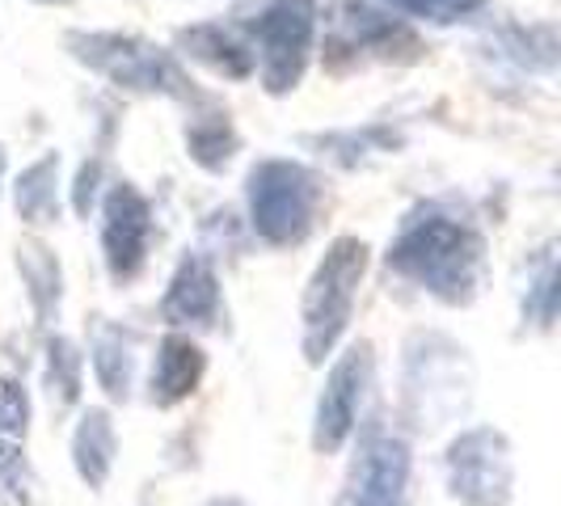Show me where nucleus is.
<instances>
[{"mask_svg":"<svg viewBox=\"0 0 561 506\" xmlns=\"http://www.w3.org/2000/svg\"><path fill=\"white\" fill-rule=\"evenodd\" d=\"M385 266L389 275L419 287L444 309H469L485 287L490 257L478 225L451 216L439 203H426L401 220L385 250Z\"/></svg>","mask_w":561,"mask_h":506,"instance_id":"f257e3e1","label":"nucleus"},{"mask_svg":"<svg viewBox=\"0 0 561 506\" xmlns=\"http://www.w3.org/2000/svg\"><path fill=\"white\" fill-rule=\"evenodd\" d=\"M64 51L123 93L169 97V102H186V106L211 102L207 93H198L191 72L169 47L144 38V34H131V30H68Z\"/></svg>","mask_w":561,"mask_h":506,"instance_id":"f03ea898","label":"nucleus"},{"mask_svg":"<svg viewBox=\"0 0 561 506\" xmlns=\"http://www.w3.org/2000/svg\"><path fill=\"white\" fill-rule=\"evenodd\" d=\"M401 401L397 414L410 430H439L473 401V359L456 337L414 330L401 346Z\"/></svg>","mask_w":561,"mask_h":506,"instance_id":"7ed1b4c3","label":"nucleus"},{"mask_svg":"<svg viewBox=\"0 0 561 506\" xmlns=\"http://www.w3.org/2000/svg\"><path fill=\"white\" fill-rule=\"evenodd\" d=\"M367 266H371V250L359 237H334L317 257L300 296V350L309 367H325V359H334V350L342 346L355 321Z\"/></svg>","mask_w":561,"mask_h":506,"instance_id":"20e7f679","label":"nucleus"},{"mask_svg":"<svg viewBox=\"0 0 561 506\" xmlns=\"http://www.w3.org/2000/svg\"><path fill=\"white\" fill-rule=\"evenodd\" d=\"M245 207H250L253 237L262 245L296 250L317 232L321 207H325L321 173L291 157H262L245 173Z\"/></svg>","mask_w":561,"mask_h":506,"instance_id":"39448f33","label":"nucleus"},{"mask_svg":"<svg viewBox=\"0 0 561 506\" xmlns=\"http://www.w3.org/2000/svg\"><path fill=\"white\" fill-rule=\"evenodd\" d=\"M321 30V0H266L250 26L253 43V77L262 93L291 97L317 51Z\"/></svg>","mask_w":561,"mask_h":506,"instance_id":"423d86ee","label":"nucleus"},{"mask_svg":"<svg viewBox=\"0 0 561 506\" xmlns=\"http://www.w3.org/2000/svg\"><path fill=\"white\" fill-rule=\"evenodd\" d=\"M422 38L380 4L342 0L325 30V68L351 72L367 64H419Z\"/></svg>","mask_w":561,"mask_h":506,"instance_id":"0eeeda50","label":"nucleus"},{"mask_svg":"<svg viewBox=\"0 0 561 506\" xmlns=\"http://www.w3.org/2000/svg\"><path fill=\"white\" fill-rule=\"evenodd\" d=\"M444 485L460 506H511L515 448L499 426H465L444 448Z\"/></svg>","mask_w":561,"mask_h":506,"instance_id":"6e6552de","label":"nucleus"},{"mask_svg":"<svg viewBox=\"0 0 561 506\" xmlns=\"http://www.w3.org/2000/svg\"><path fill=\"white\" fill-rule=\"evenodd\" d=\"M371 389H376V350H371V342H351L330 364L325 384L317 393V410H312V451L317 456H337L359 435V418H364Z\"/></svg>","mask_w":561,"mask_h":506,"instance_id":"1a4fd4ad","label":"nucleus"},{"mask_svg":"<svg viewBox=\"0 0 561 506\" xmlns=\"http://www.w3.org/2000/svg\"><path fill=\"white\" fill-rule=\"evenodd\" d=\"M410 473H414V451L405 435L367 426L346 464L337 506H405Z\"/></svg>","mask_w":561,"mask_h":506,"instance_id":"9d476101","label":"nucleus"},{"mask_svg":"<svg viewBox=\"0 0 561 506\" xmlns=\"http://www.w3.org/2000/svg\"><path fill=\"white\" fill-rule=\"evenodd\" d=\"M102 262L111 283L127 287L144 275L148 253H152V232H157V211L136 182L118 177L102 191Z\"/></svg>","mask_w":561,"mask_h":506,"instance_id":"9b49d317","label":"nucleus"},{"mask_svg":"<svg viewBox=\"0 0 561 506\" xmlns=\"http://www.w3.org/2000/svg\"><path fill=\"white\" fill-rule=\"evenodd\" d=\"M225 312V291H220V275L216 262L203 250H186L178 257L173 275L161 296V321L169 330L186 334V330H216Z\"/></svg>","mask_w":561,"mask_h":506,"instance_id":"f8f14e48","label":"nucleus"},{"mask_svg":"<svg viewBox=\"0 0 561 506\" xmlns=\"http://www.w3.org/2000/svg\"><path fill=\"white\" fill-rule=\"evenodd\" d=\"M207 376V350L198 346L191 334L169 330L157 342L152 355V371H148V405L152 410H178L182 401H191L198 393Z\"/></svg>","mask_w":561,"mask_h":506,"instance_id":"ddd939ff","label":"nucleus"},{"mask_svg":"<svg viewBox=\"0 0 561 506\" xmlns=\"http://www.w3.org/2000/svg\"><path fill=\"white\" fill-rule=\"evenodd\" d=\"M178 56L195 59L207 72L225 77V81H250L253 77V43L250 30L237 22H195L173 34Z\"/></svg>","mask_w":561,"mask_h":506,"instance_id":"4468645a","label":"nucleus"},{"mask_svg":"<svg viewBox=\"0 0 561 506\" xmlns=\"http://www.w3.org/2000/svg\"><path fill=\"white\" fill-rule=\"evenodd\" d=\"M305 148H312L321 161H330L334 169H367L385 157H397L405 148V136L393 123H364V127H334V131H309L300 136Z\"/></svg>","mask_w":561,"mask_h":506,"instance_id":"2eb2a0df","label":"nucleus"},{"mask_svg":"<svg viewBox=\"0 0 561 506\" xmlns=\"http://www.w3.org/2000/svg\"><path fill=\"white\" fill-rule=\"evenodd\" d=\"M13 262H18V275H22V287H26L34 321L43 330H51L59 321V309H64V266H59L56 250L47 241H38V237H22Z\"/></svg>","mask_w":561,"mask_h":506,"instance_id":"dca6fc26","label":"nucleus"},{"mask_svg":"<svg viewBox=\"0 0 561 506\" xmlns=\"http://www.w3.org/2000/svg\"><path fill=\"white\" fill-rule=\"evenodd\" d=\"M89 367H93L98 389L114 405H127L136 393V337L123 334L111 321H98L89 337Z\"/></svg>","mask_w":561,"mask_h":506,"instance_id":"f3484780","label":"nucleus"},{"mask_svg":"<svg viewBox=\"0 0 561 506\" xmlns=\"http://www.w3.org/2000/svg\"><path fill=\"white\" fill-rule=\"evenodd\" d=\"M114 460H118V430H114L111 410L89 405L81 410L77 430H72V469H77L81 485L102 490L114 473Z\"/></svg>","mask_w":561,"mask_h":506,"instance_id":"a211bd4d","label":"nucleus"},{"mask_svg":"<svg viewBox=\"0 0 561 506\" xmlns=\"http://www.w3.org/2000/svg\"><path fill=\"white\" fill-rule=\"evenodd\" d=\"M182 143H186V157H191L203 173H225V169L237 161V152H241V131H237V123L228 118V111L203 102V106L186 118Z\"/></svg>","mask_w":561,"mask_h":506,"instance_id":"6ab92c4d","label":"nucleus"},{"mask_svg":"<svg viewBox=\"0 0 561 506\" xmlns=\"http://www.w3.org/2000/svg\"><path fill=\"white\" fill-rule=\"evenodd\" d=\"M490 47L524 68V72H540V77H553L558 72V59H561V38L553 22H503V26L490 30Z\"/></svg>","mask_w":561,"mask_h":506,"instance_id":"aec40b11","label":"nucleus"},{"mask_svg":"<svg viewBox=\"0 0 561 506\" xmlns=\"http://www.w3.org/2000/svg\"><path fill=\"white\" fill-rule=\"evenodd\" d=\"M519 312H524V325H533L536 334H549V330L558 325V312H561L558 241H545V245L533 250V257H528V279H524Z\"/></svg>","mask_w":561,"mask_h":506,"instance_id":"412c9836","label":"nucleus"},{"mask_svg":"<svg viewBox=\"0 0 561 506\" xmlns=\"http://www.w3.org/2000/svg\"><path fill=\"white\" fill-rule=\"evenodd\" d=\"M59 152H43L13 177V211L30 228H47L59 220Z\"/></svg>","mask_w":561,"mask_h":506,"instance_id":"4be33fe9","label":"nucleus"},{"mask_svg":"<svg viewBox=\"0 0 561 506\" xmlns=\"http://www.w3.org/2000/svg\"><path fill=\"white\" fill-rule=\"evenodd\" d=\"M43 384L56 410H72L84 393V355L72 337L51 334L43 346Z\"/></svg>","mask_w":561,"mask_h":506,"instance_id":"5701e85b","label":"nucleus"},{"mask_svg":"<svg viewBox=\"0 0 561 506\" xmlns=\"http://www.w3.org/2000/svg\"><path fill=\"white\" fill-rule=\"evenodd\" d=\"M393 13L405 22H422V26H460L473 22L490 0H385Z\"/></svg>","mask_w":561,"mask_h":506,"instance_id":"b1692460","label":"nucleus"},{"mask_svg":"<svg viewBox=\"0 0 561 506\" xmlns=\"http://www.w3.org/2000/svg\"><path fill=\"white\" fill-rule=\"evenodd\" d=\"M102 182H106V152H93L81 165V173H77V182H72V211H77L81 220L98 207V198L106 191Z\"/></svg>","mask_w":561,"mask_h":506,"instance_id":"393cba45","label":"nucleus"},{"mask_svg":"<svg viewBox=\"0 0 561 506\" xmlns=\"http://www.w3.org/2000/svg\"><path fill=\"white\" fill-rule=\"evenodd\" d=\"M30 430V396L18 380L0 384V435L9 439H26Z\"/></svg>","mask_w":561,"mask_h":506,"instance_id":"a878e982","label":"nucleus"},{"mask_svg":"<svg viewBox=\"0 0 561 506\" xmlns=\"http://www.w3.org/2000/svg\"><path fill=\"white\" fill-rule=\"evenodd\" d=\"M203 506H253V503H245V498H232V494H228V498H211V503H203Z\"/></svg>","mask_w":561,"mask_h":506,"instance_id":"bb28decb","label":"nucleus"},{"mask_svg":"<svg viewBox=\"0 0 561 506\" xmlns=\"http://www.w3.org/2000/svg\"><path fill=\"white\" fill-rule=\"evenodd\" d=\"M4 169H9V152H4V143H0V182H4Z\"/></svg>","mask_w":561,"mask_h":506,"instance_id":"cd10ccee","label":"nucleus"},{"mask_svg":"<svg viewBox=\"0 0 561 506\" xmlns=\"http://www.w3.org/2000/svg\"><path fill=\"white\" fill-rule=\"evenodd\" d=\"M38 4H68V0H38Z\"/></svg>","mask_w":561,"mask_h":506,"instance_id":"c85d7f7f","label":"nucleus"}]
</instances>
